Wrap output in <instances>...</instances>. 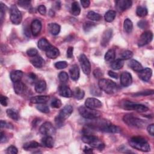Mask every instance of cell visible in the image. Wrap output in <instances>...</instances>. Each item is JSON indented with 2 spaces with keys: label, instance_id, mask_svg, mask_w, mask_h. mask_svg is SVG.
<instances>
[{
  "label": "cell",
  "instance_id": "21",
  "mask_svg": "<svg viewBox=\"0 0 154 154\" xmlns=\"http://www.w3.org/2000/svg\"><path fill=\"white\" fill-rule=\"evenodd\" d=\"M69 74L71 75V78L74 81H77L79 79L80 71V69L77 65H74L71 66L69 70Z\"/></svg>",
  "mask_w": 154,
  "mask_h": 154
},
{
  "label": "cell",
  "instance_id": "57",
  "mask_svg": "<svg viewBox=\"0 0 154 154\" xmlns=\"http://www.w3.org/2000/svg\"><path fill=\"white\" fill-rule=\"evenodd\" d=\"M38 12L42 15H45L46 14V13H47V9H46L45 6H44V5H41V6H39V8H38Z\"/></svg>",
  "mask_w": 154,
  "mask_h": 154
},
{
  "label": "cell",
  "instance_id": "3",
  "mask_svg": "<svg viewBox=\"0 0 154 154\" xmlns=\"http://www.w3.org/2000/svg\"><path fill=\"white\" fill-rule=\"evenodd\" d=\"M98 86L101 90L108 94H113L117 90V84L108 79H101L99 81Z\"/></svg>",
  "mask_w": 154,
  "mask_h": 154
},
{
  "label": "cell",
  "instance_id": "17",
  "mask_svg": "<svg viewBox=\"0 0 154 154\" xmlns=\"http://www.w3.org/2000/svg\"><path fill=\"white\" fill-rule=\"evenodd\" d=\"M42 30V23L38 20L33 21L31 24V32L34 36H37L39 35Z\"/></svg>",
  "mask_w": 154,
  "mask_h": 154
},
{
  "label": "cell",
  "instance_id": "33",
  "mask_svg": "<svg viewBox=\"0 0 154 154\" xmlns=\"http://www.w3.org/2000/svg\"><path fill=\"white\" fill-rule=\"evenodd\" d=\"M7 114L10 118L14 120H18L20 118V114L18 111L13 108L8 109L7 110Z\"/></svg>",
  "mask_w": 154,
  "mask_h": 154
},
{
  "label": "cell",
  "instance_id": "30",
  "mask_svg": "<svg viewBox=\"0 0 154 154\" xmlns=\"http://www.w3.org/2000/svg\"><path fill=\"white\" fill-rule=\"evenodd\" d=\"M124 65V61L122 59H117L116 60H114L111 62V68L115 71L119 70L123 68Z\"/></svg>",
  "mask_w": 154,
  "mask_h": 154
},
{
  "label": "cell",
  "instance_id": "46",
  "mask_svg": "<svg viewBox=\"0 0 154 154\" xmlns=\"http://www.w3.org/2000/svg\"><path fill=\"white\" fill-rule=\"evenodd\" d=\"M1 6H0V11H1V12H0V19H1V23L2 24L4 20V18L5 17V14H6V6L1 3Z\"/></svg>",
  "mask_w": 154,
  "mask_h": 154
},
{
  "label": "cell",
  "instance_id": "27",
  "mask_svg": "<svg viewBox=\"0 0 154 154\" xmlns=\"http://www.w3.org/2000/svg\"><path fill=\"white\" fill-rule=\"evenodd\" d=\"M26 86L23 82L19 81V82L15 83L14 90L17 95L23 94L26 91Z\"/></svg>",
  "mask_w": 154,
  "mask_h": 154
},
{
  "label": "cell",
  "instance_id": "51",
  "mask_svg": "<svg viewBox=\"0 0 154 154\" xmlns=\"http://www.w3.org/2000/svg\"><path fill=\"white\" fill-rule=\"evenodd\" d=\"M6 152L9 154H17L18 153V149L14 146H10L6 150Z\"/></svg>",
  "mask_w": 154,
  "mask_h": 154
},
{
  "label": "cell",
  "instance_id": "58",
  "mask_svg": "<svg viewBox=\"0 0 154 154\" xmlns=\"http://www.w3.org/2000/svg\"><path fill=\"white\" fill-rule=\"evenodd\" d=\"M147 130L148 131V132L149 133V134L152 136H153L154 135V125L152 123V124H150L149 125L147 128Z\"/></svg>",
  "mask_w": 154,
  "mask_h": 154
},
{
  "label": "cell",
  "instance_id": "31",
  "mask_svg": "<svg viewBox=\"0 0 154 154\" xmlns=\"http://www.w3.org/2000/svg\"><path fill=\"white\" fill-rule=\"evenodd\" d=\"M42 143L45 146L48 148H52L54 146V141L53 138L51 136L49 135H46L45 137L42 138Z\"/></svg>",
  "mask_w": 154,
  "mask_h": 154
},
{
  "label": "cell",
  "instance_id": "48",
  "mask_svg": "<svg viewBox=\"0 0 154 154\" xmlns=\"http://www.w3.org/2000/svg\"><path fill=\"white\" fill-rule=\"evenodd\" d=\"M132 57H133V53L131 51H125L121 55V57L122 60H129V59H131Z\"/></svg>",
  "mask_w": 154,
  "mask_h": 154
},
{
  "label": "cell",
  "instance_id": "13",
  "mask_svg": "<svg viewBox=\"0 0 154 154\" xmlns=\"http://www.w3.org/2000/svg\"><path fill=\"white\" fill-rule=\"evenodd\" d=\"M85 105L86 107L92 109H96L101 108L102 106V104L99 100L97 99L96 98H89L86 100Z\"/></svg>",
  "mask_w": 154,
  "mask_h": 154
},
{
  "label": "cell",
  "instance_id": "59",
  "mask_svg": "<svg viewBox=\"0 0 154 154\" xmlns=\"http://www.w3.org/2000/svg\"><path fill=\"white\" fill-rule=\"evenodd\" d=\"M73 53H74V48L73 47H69L67 50V57L69 59H71L73 57Z\"/></svg>",
  "mask_w": 154,
  "mask_h": 154
},
{
  "label": "cell",
  "instance_id": "25",
  "mask_svg": "<svg viewBox=\"0 0 154 154\" xmlns=\"http://www.w3.org/2000/svg\"><path fill=\"white\" fill-rule=\"evenodd\" d=\"M48 29L50 33L54 36H56L59 35L61 29L60 26L56 23L49 24L48 26Z\"/></svg>",
  "mask_w": 154,
  "mask_h": 154
},
{
  "label": "cell",
  "instance_id": "9",
  "mask_svg": "<svg viewBox=\"0 0 154 154\" xmlns=\"http://www.w3.org/2000/svg\"><path fill=\"white\" fill-rule=\"evenodd\" d=\"M23 20L21 12L15 5L12 6L11 8V20L15 25H19L21 24Z\"/></svg>",
  "mask_w": 154,
  "mask_h": 154
},
{
  "label": "cell",
  "instance_id": "64",
  "mask_svg": "<svg viewBox=\"0 0 154 154\" xmlns=\"http://www.w3.org/2000/svg\"><path fill=\"white\" fill-rule=\"evenodd\" d=\"M29 78L33 81H35L36 79V75L33 73H30L29 75Z\"/></svg>",
  "mask_w": 154,
  "mask_h": 154
},
{
  "label": "cell",
  "instance_id": "63",
  "mask_svg": "<svg viewBox=\"0 0 154 154\" xmlns=\"http://www.w3.org/2000/svg\"><path fill=\"white\" fill-rule=\"evenodd\" d=\"M84 152H85L86 153H91L93 152V149L86 146L84 149Z\"/></svg>",
  "mask_w": 154,
  "mask_h": 154
},
{
  "label": "cell",
  "instance_id": "28",
  "mask_svg": "<svg viewBox=\"0 0 154 154\" xmlns=\"http://www.w3.org/2000/svg\"><path fill=\"white\" fill-rule=\"evenodd\" d=\"M128 65L131 68V69L137 72H140L141 70L143 69L142 65L135 60H130V62L128 63Z\"/></svg>",
  "mask_w": 154,
  "mask_h": 154
},
{
  "label": "cell",
  "instance_id": "24",
  "mask_svg": "<svg viewBox=\"0 0 154 154\" xmlns=\"http://www.w3.org/2000/svg\"><path fill=\"white\" fill-rule=\"evenodd\" d=\"M23 77V72L21 71H14L11 73V79L15 83L21 81Z\"/></svg>",
  "mask_w": 154,
  "mask_h": 154
},
{
  "label": "cell",
  "instance_id": "38",
  "mask_svg": "<svg viewBox=\"0 0 154 154\" xmlns=\"http://www.w3.org/2000/svg\"><path fill=\"white\" fill-rule=\"evenodd\" d=\"M87 17L88 19H89L92 21H99L102 18L101 16L99 14L96 13V12H93V11H90L87 14Z\"/></svg>",
  "mask_w": 154,
  "mask_h": 154
},
{
  "label": "cell",
  "instance_id": "7",
  "mask_svg": "<svg viewBox=\"0 0 154 154\" xmlns=\"http://www.w3.org/2000/svg\"><path fill=\"white\" fill-rule=\"evenodd\" d=\"M123 120L124 122L126 124H127L128 126L134 127V128H142L146 125V122L130 114L125 115L123 116Z\"/></svg>",
  "mask_w": 154,
  "mask_h": 154
},
{
  "label": "cell",
  "instance_id": "34",
  "mask_svg": "<svg viewBox=\"0 0 154 154\" xmlns=\"http://www.w3.org/2000/svg\"><path fill=\"white\" fill-rule=\"evenodd\" d=\"M116 57V53L114 50H109L105 55V60L107 62H112L114 61Z\"/></svg>",
  "mask_w": 154,
  "mask_h": 154
},
{
  "label": "cell",
  "instance_id": "37",
  "mask_svg": "<svg viewBox=\"0 0 154 154\" xmlns=\"http://www.w3.org/2000/svg\"><path fill=\"white\" fill-rule=\"evenodd\" d=\"M39 146V143L35 141H31L27 143H26L23 145V148L25 150H31L33 149L38 148Z\"/></svg>",
  "mask_w": 154,
  "mask_h": 154
},
{
  "label": "cell",
  "instance_id": "52",
  "mask_svg": "<svg viewBox=\"0 0 154 154\" xmlns=\"http://www.w3.org/2000/svg\"><path fill=\"white\" fill-rule=\"evenodd\" d=\"M38 51L35 48H30V49L28 50L27 51V55L31 57H34L38 56Z\"/></svg>",
  "mask_w": 154,
  "mask_h": 154
},
{
  "label": "cell",
  "instance_id": "39",
  "mask_svg": "<svg viewBox=\"0 0 154 154\" xmlns=\"http://www.w3.org/2000/svg\"><path fill=\"white\" fill-rule=\"evenodd\" d=\"M85 93L83 90L80 88H76L73 93V96L74 98L78 100H81L84 98Z\"/></svg>",
  "mask_w": 154,
  "mask_h": 154
},
{
  "label": "cell",
  "instance_id": "5",
  "mask_svg": "<svg viewBox=\"0 0 154 154\" xmlns=\"http://www.w3.org/2000/svg\"><path fill=\"white\" fill-rule=\"evenodd\" d=\"M73 112V108L71 105H66L59 113L55 119L56 123L59 127L63 126L64 122L71 115Z\"/></svg>",
  "mask_w": 154,
  "mask_h": 154
},
{
  "label": "cell",
  "instance_id": "35",
  "mask_svg": "<svg viewBox=\"0 0 154 154\" xmlns=\"http://www.w3.org/2000/svg\"><path fill=\"white\" fill-rule=\"evenodd\" d=\"M123 28L125 32L127 33H131L133 29V24L129 19H126L124 21Z\"/></svg>",
  "mask_w": 154,
  "mask_h": 154
},
{
  "label": "cell",
  "instance_id": "47",
  "mask_svg": "<svg viewBox=\"0 0 154 154\" xmlns=\"http://www.w3.org/2000/svg\"><path fill=\"white\" fill-rule=\"evenodd\" d=\"M59 78L61 82L66 83L69 80V76L66 72H61L59 74Z\"/></svg>",
  "mask_w": 154,
  "mask_h": 154
},
{
  "label": "cell",
  "instance_id": "15",
  "mask_svg": "<svg viewBox=\"0 0 154 154\" xmlns=\"http://www.w3.org/2000/svg\"><path fill=\"white\" fill-rule=\"evenodd\" d=\"M132 82V75L128 72H123L120 75V83L123 87L129 86Z\"/></svg>",
  "mask_w": 154,
  "mask_h": 154
},
{
  "label": "cell",
  "instance_id": "11",
  "mask_svg": "<svg viewBox=\"0 0 154 154\" xmlns=\"http://www.w3.org/2000/svg\"><path fill=\"white\" fill-rule=\"evenodd\" d=\"M39 131L42 134L45 135V136H51L56 133V129L51 123L46 122L41 125L39 129Z\"/></svg>",
  "mask_w": 154,
  "mask_h": 154
},
{
  "label": "cell",
  "instance_id": "12",
  "mask_svg": "<svg viewBox=\"0 0 154 154\" xmlns=\"http://www.w3.org/2000/svg\"><path fill=\"white\" fill-rule=\"evenodd\" d=\"M153 39V34L150 31L144 32L140 37L138 41V46L140 47H143L149 44Z\"/></svg>",
  "mask_w": 154,
  "mask_h": 154
},
{
  "label": "cell",
  "instance_id": "55",
  "mask_svg": "<svg viewBox=\"0 0 154 154\" xmlns=\"http://www.w3.org/2000/svg\"><path fill=\"white\" fill-rule=\"evenodd\" d=\"M93 75H94V76L96 78H100L103 76V74H102V71L99 68L95 69L93 71Z\"/></svg>",
  "mask_w": 154,
  "mask_h": 154
},
{
  "label": "cell",
  "instance_id": "43",
  "mask_svg": "<svg viewBox=\"0 0 154 154\" xmlns=\"http://www.w3.org/2000/svg\"><path fill=\"white\" fill-rule=\"evenodd\" d=\"M91 93L96 96H100L102 95V92L101 89L98 87H96V86H93L91 87Z\"/></svg>",
  "mask_w": 154,
  "mask_h": 154
},
{
  "label": "cell",
  "instance_id": "61",
  "mask_svg": "<svg viewBox=\"0 0 154 154\" xmlns=\"http://www.w3.org/2000/svg\"><path fill=\"white\" fill-rule=\"evenodd\" d=\"M108 75L110 77H112L113 78H115V79H117L119 76H118V74L113 71H109L108 72Z\"/></svg>",
  "mask_w": 154,
  "mask_h": 154
},
{
  "label": "cell",
  "instance_id": "16",
  "mask_svg": "<svg viewBox=\"0 0 154 154\" xmlns=\"http://www.w3.org/2000/svg\"><path fill=\"white\" fill-rule=\"evenodd\" d=\"M152 75V71L150 68H144L138 72L139 78L144 82H148Z\"/></svg>",
  "mask_w": 154,
  "mask_h": 154
},
{
  "label": "cell",
  "instance_id": "41",
  "mask_svg": "<svg viewBox=\"0 0 154 154\" xmlns=\"http://www.w3.org/2000/svg\"><path fill=\"white\" fill-rule=\"evenodd\" d=\"M36 108L41 112L43 113H48L50 112V108L48 106L45 104H38L36 106Z\"/></svg>",
  "mask_w": 154,
  "mask_h": 154
},
{
  "label": "cell",
  "instance_id": "54",
  "mask_svg": "<svg viewBox=\"0 0 154 154\" xmlns=\"http://www.w3.org/2000/svg\"><path fill=\"white\" fill-rule=\"evenodd\" d=\"M138 26L141 29H145L148 26V23L146 20H141L138 23Z\"/></svg>",
  "mask_w": 154,
  "mask_h": 154
},
{
  "label": "cell",
  "instance_id": "36",
  "mask_svg": "<svg viewBox=\"0 0 154 154\" xmlns=\"http://www.w3.org/2000/svg\"><path fill=\"white\" fill-rule=\"evenodd\" d=\"M116 16V13L114 11H108L105 14V20L108 23L113 22Z\"/></svg>",
  "mask_w": 154,
  "mask_h": 154
},
{
  "label": "cell",
  "instance_id": "18",
  "mask_svg": "<svg viewBox=\"0 0 154 154\" xmlns=\"http://www.w3.org/2000/svg\"><path fill=\"white\" fill-rule=\"evenodd\" d=\"M113 36V30L112 29H107L105 30L102 36L101 41V44L103 47H106L108 43L110 42L111 38Z\"/></svg>",
  "mask_w": 154,
  "mask_h": 154
},
{
  "label": "cell",
  "instance_id": "62",
  "mask_svg": "<svg viewBox=\"0 0 154 154\" xmlns=\"http://www.w3.org/2000/svg\"><path fill=\"white\" fill-rule=\"evenodd\" d=\"M0 140H1V143H3L7 141V137L3 132H1V138H0Z\"/></svg>",
  "mask_w": 154,
  "mask_h": 154
},
{
  "label": "cell",
  "instance_id": "32",
  "mask_svg": "<svg viewBox=\"0 0 154 154\" xmlns=\"http://www.w3.org/2000/svg\"><path fill=\"white\" fill-rule=\"evenodd\" d=\"M71 14L74 16H78L81 12V8L78 2H74L71 6Z\"/></svg>",
  "mask_w": 154,
  "mask_h": 154
},
{
  "label": "cell",
  "instance_id": "2",
  "mask_svg": "<svg viewBox=\"0 0 154 154\" xmlns=\"http://www.w3.org/2000/svg\"><path fill=\"white\" fill-rule=\"evenodd\" d=\"M130 146L135 149L142 151L149 152L150 150V146L148 142L142 137H133L129 140Z\"/></svg>",
  "mask_w": 154,
  "mask_h": 154
},
{
  "label": "cell",
  "instance_id": "26",
  "mask_svg": "<svg viewBox=\"0 0 154 154\" xmlns=\"http://www.w3.org/2000/svg\"><path fill=\"white\" fill-rule=\"evenodd\" d=\"M51 46V45L50 44V42L45 38L41 39L39 41L38 44V48L42 51H46Z\"/></svg>",
  "mask_w": 154,
  "mask_h": 154
},
{
  "label": "cell",
  "instance_id": "56",
  "mask_svg": "<svg viewBox=\"0 0 154 154\" xmlns=\"http://www.w3.org/2000/svg\"><path fill=\"white\" fill-rule=\"evenodd\" d=\"M1 127L2 128H9V129H13L14 128V126L12 124L9 123H8L5 121H3V120H2L1 121Z\"/></svg>",
  "mask_w": 154,
  "mask_h": 154
},
{
  "label": "cell",
  "instance_id": "8",
  "mask_svg": "<svg viewBox=\"0 0 154 154\" xmlns=\"http://www.w3.org/2000/svg\"><path fill=\"white\" fill-rule=\"evenodd\" d=\"M122 107L123 108L126 110H135L137 112L140 113H143L148 111L149 108L142 104H135L132 102L129 101H125L123 104H122Z\"/></svg>",
  "mask_w": 154,
  "mask_h": 154
},
{
  "label": "cell",
  "instance_id": "45",
  "mask_svg": "<svg viewBox=\"0 0 154 154\" xmlns=\"http://www.w3.org/2000/svg\"><path fill=\"white\" fill-rule=\"evenodd\" d=\"M62 101L57 98H54L51 102V106L54 108H59L62 107Z\"/></svg>",
  "mask_w": 154,
  "mask_h": 154
},
{
  "label": "cell",
  "instance_id": "22",
  "mask_svg": "<svg viewBox=\"0 0 154 154\" xmlns=\"http://www.w3.org/2000/svg\"><path fill=\"white\" fill-rule=\"evenodd\" d=\"M31 63L36 68H41L45 65V60L40 56H36L30 60Z\"/></svg>",
  "mask_w": 154,
  "mask_h": 154
},
{
  "label": "cell",
  "instance_id": "1",
  "mask_svg": "<svg viewBox=\"0 0 154 154\" xmlns=\"http://www.w3.org/2000/svg\"><path fill=\"white\" fill-rule=\"evenodd\" d=\"M99 118L90 120L92 122L87 124V126L92 129L110 133H118L120 131V128L112 124L108 120L105 119H98Z\"/></svg>",
  "mask_w": 154,
  "mask_h": 154
},
{
  "label": "cell",
  "instance_id": "42",
  "mask_svg": "<svg viewBox=\"0 0 154 154\" xmlns=\"http://www.w3.org/2000/svg\"><path fill=\"white\" fill-rule=\"evenodd\" d=\"M96 26L95 24L92 22H86L84 25H83V29L85 32L87 33L89 32H90L93 27H95Z\"/></svg>",
  "mask_w": 154,
  "mask_h": 154
},
{
  "label": "cell",
  "instance_id": "19",
  "mask_svg": "<svg viewBox=\"0 0 154 154\" xmlns=\"http://www.w3.org/2000/svg\"><path fill=\"white\" fill-rule=\"evenodd\" d=\"M46 55L51 59H56L60 56V51L56 47L51 45L46 51Z\"/></svg>",
  "mask_w": 154,
  "mask_h": 154
},
{
  "label": "cell",
  "instance_id": "60",
  "mask_svg": "<svg viewBox=\"0 0 154 154\" xmlns=\"http://www.w3.org/2000/svg\"><path fill=\"white\" fill-rule=\"evenodd\" d=\"M81 4L84 8H87L90 5V2L89 0H82L81 1Z\"/></svg>",
  "mask_w": 154,
  "mask_h": 154
},
{
  "label": "cell",
  "instance_id": "44",
  "mask_svg": "<svg viewBox=\"0 0 154 154\" xmlns=\"http://www.w3.org/2000/svg\"><path fill=\"white\" fill-rule=\"evenodd\" d=\"M153 94V90H145V91H142L140 92H138L136 93H134L133 95L134 96H148L150 95Z\"/></svg>",
  "mask_w": 154,
  "mask_h": 154
},
{
  "label": "cell",
  "instance_id": "14",
  "mask_svg": "<svg viewBox=\"0 0 154 154\" xmlns=\"http://www.w3.org/2000/svg\"><path fill=\"white\" fill-rule=\"evenodd\" d=\"M116 8L119 11H125L132 6V2L130 0H119L116 2Z\"/></svg>",
  "mask_w": 154,
  "mask_h": 154
},
{
  "label": "cell",
  "instance_id": "49",
  "mask_svg": "<svg viewBox=\"0 0 154 154\" xmlns=\"http://www.w3.org/2000/svg\"><path fill=\"white\" fill-rule=\"evenodd\" d=\"M54 66L57 69H63L67 68L68 63L65 61H60V62H57L54 65Z\"/></svg>",
  "mask_w": 154,
  "mask_h": 154
},
{
  "label": "cell",
  "instance_id": "23",
  "mask_svg": "<svg viewBox=\"0 0 154 154\" xmlns=\"http://www.w3.org/2000/svg\"><path fill=\"white\" fill-rule=\"evenodd\" d=\"M50 100L49 96H36L31 98L30 101L33 104H45Z\"/></svg>",
  "mask_w": 154,
  "mask_h": 154
},
{
  "label": "cell",
  "instance_id": "40",
  "mask_svg": "<svg viewBox=\"0 0 154 154\" xmlns=\"http://www.w3.org/2000/svg\"><path fill=\"white\" fill-rule=\"evenodd\" d=\"M147 10L146 8L138 6L136 10V14L139 17H144L147 15Z\"/></svg>",
  "mask_w": 154,
  "mask_h": 154
},
{
  "label": "cell",
  "instance_id": "53",
  "mask_svg": "<svg viewBox=\"0 0 154 154\" xmlns=\"http://www.w3.org/2000/svg\"><path fill=\"white\" fill-rule=\"evenodd\" d=\"M0 102H1V104L4 107H6L9 104V98L5 96L2 95L1 98H0Z\"/></svg>",
  "mask_w": 154,
  "mask_h": 154
},
{
  "label": "cell",
  "instance_id": "29",
  "mask_svg": "<svg viewBox=\"0 0 154 154\" xmlns=\"http://www.w3.org/2000/svg\"><path fill=\"white\" fill-rule=\"evenodd\" d=\"M47 89V83L44 80L38 81L35 85V90L37 93H42Z\"/></svg>",
  "mask_w": 154,
  "mask_h": 154
},
{
  "label": "cell",
  "instance_id": "6",
  "mask_svg": "<svg viewBox=\"0 0 154 154\" xmlns=\"http://www.w3.org/2000/svg\"><path fill=\"white\" fill-rule=\"evenodd\" d=\"M78 111L82 117L88 120H93L99 118L101 116V113L99 111H97L95 109L90 108L86 106L80 107L78 108Z\"/></svg>",
  "mask_w": 154,
  "mask_h": 154
},
{
  "label": "cell",
  "instance_id": "20",
  "mask_svg": "<svg viewBox=\"0 0 154 154\" xmlns=\"http://www.w3.org/2000/svg\"><path fill=\"white\" fill-rule=\"evenodd\" d=\"M59 92L60 96L65 98H71L73 95V92L71 89L65 85H62L59 87Z\"/></svg>",
  "mask_w": 154,
  "mask_h": 154
},
{
  "label": "cell",
  "instance_id": "50",
  "mask_svg": "<svg viewBox=\"0 0 154 154\" xmlns=\"http://www.w3.org/2000/svg\"><path fill=\"white\" fill-rule=\"evenodd\" d=\"M18 4L20 7H21L23 8L28 9L30 7L31 2H30V1H24V0H23V1H19L18 2Z\"/></svg>",
  "mask_w": 154,
  "mask_h": 154
},
{
  "label": "cell",
  "instance_id": "10",
  "mask_svg": "<svg viewBox=\"0 0 154 154\" xmlns=\"http://www.w3.org/2000/svg\"><path fill=\"white\" fill-rule=\"evenodd\" d=\"M79 62L83 72L86 75H89L91 72V65L86 55L81 54L79 57Z\"/></svg>",
  "mask_w": 154,
  "mask_h": 154
},
{
  "label": "cell",
  "instance_id": "4",
  "mask_svg": "<svg viewBox=\"0 0 154 154\" xmlns=\"http://www.w3.org/2000/svg\"><path fill=\"white\" fill-rule=\"evenodd\" d=\"M81 139L84 143L96 147L99 150H102L105 148V144L98 137L92 134L83 135Z\"/></svg>",
  "mask_w": 154,
  "mask_h": 154
}]
</instances>
